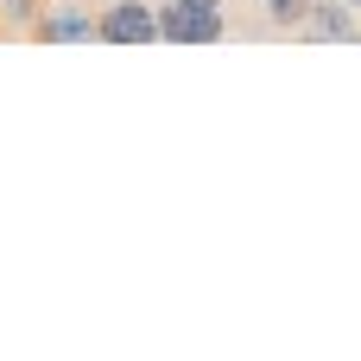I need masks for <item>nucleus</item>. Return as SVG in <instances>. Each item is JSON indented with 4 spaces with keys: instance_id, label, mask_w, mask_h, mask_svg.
<instances>
[{
    "instance_id": "4",
    "label": "nucleus",
    "mask_w": 361,
    "mask_h": 361,
    "mask_svg": "<svg viewBox=\"0 0 361 361\" xmlns=\"http://www.w3.org/2000/svg\"><path fill=\"white\" fill-rule=\"evenodd\" d=\"M305 38H324V44H343V38H361V13L349 6V0H311Z\"/></svg>"
},
{
    "instance_id": "5",
    "label": "nucleus",
    "mask_w": 361,
    "mask_h": 361,
    "mask_svg": "<svg viewBox=\"0 0 361 361\" xmlns=\"http://www.w3.org/2000/svg\"><path fill=\"white\" fill-rule=\"evenodd\" d=\"M44 6H51V0H0V25H6V32H38Z\"/></svg>"
},
{
    "instance_id": "6",
    "label": "nucleus",
    "mask_w": 361,
    "mask_h": 361,
    "mask_svg": "<svg viewBox=\"0 0 361 361\" xmlns=\"http://www.w3.org/2000/svg\"><path fill=\"white\" fill-rule=\"evenodd\" d=\"M260 6L279 32H305V19H311V0H260Z\"/></svg>"
},
{
    "instance_id": "3",
    "label": "nucleus",
    "mask_w": 361,
    "mask_h": 361,
    "mask_svg": "<svg viewBox=\"0 0 361 361\" xmlns=\"http://www.w3.org/2000/svg\"><path fill=\"white\" fill-rule=\"evenodd\" d=\"M32 38L38 44H89L95 38V13L89 6H44V19H38Z\"/></svg>"
},
{
    "instance_id": "2",
    "label": "nucleus",
    "mask_w": 361,
    "mask_h": 361,
    "mask_svg": "<svg viewBox=\"0 0 361 361\" xmlns=\"http://www.w3.org/2000/svg\"><path fill=\"white\" fill-rule=\"evenodd\" d=\"M95 44H159V6L152 0H108L95 13Z\"/></svg>"
},
{
    "instance_id": "1",
    "label": "nucleus",
    "mask_w": 361,
    "mask_h": 361,
    "mask_svg": "<svg viewBox=\"0 0 361 361\" xmlns=\"http://www.w3.org/2000/svg\"><path fill=\"white\" fill-rule=\"evenodd\" d=\"M159 38L165 44H222L228 13H222V0H165L159 6Z\"/></svg>"
},
{
    "instance_id": "7",
    "label": "nucleus",
    "mask_w": 361,
    "mask_h": 361,
    "mask_svg": "<svg viewBox=\"0 0 361 361\" xmlns=\"http://www.w3.org/2000/svg\"><path fill=\"white\" fill-rule=\"evenodd\" d=\"M349 6H355V13H361V0H349Z\"/></svg>"
}]
</instances>
